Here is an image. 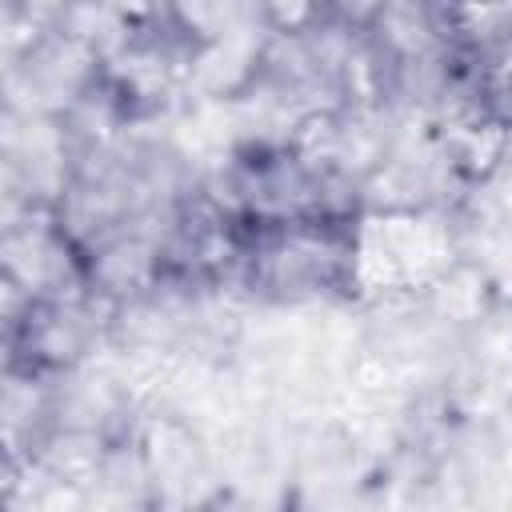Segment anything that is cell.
<instances>
[{"mask_svg":"<svg viewBox=\"0 0 512 512\" xmlns=\"http://www.w3.org/2000/svg\"><path fill=\"white\" fill-rule=\"evenodd\" d=\"M28 468H32V464H28L16 448H8V444L0 440V508H8V512H12V504L24 496Z\"/></svg>","mask_w":512,"mask_h":512,"instance_id":"obj_3","label":"cell"},{"mask_svg":"<svg viewBox=\"0 0 512 512\" xmlns=\"http://www.w3.org/2000/svg\"><path fill=\"white\" fill-rule=\"evenodd\" d=\"M0 268L12 272L32 300H52L84 288V260L60 232L52 204H32L0 228Z\"/></svg>","mask_w":512,"mask_h":512,"instance_id":"obj_1","label":"cell"},{"mask_svg":"<svg viewBox=\"0 0 512 512\" xmlns=\"http://www.w3.org/2000/svg\"><path fill=\"white\" fill-rule=\"evenodd\" d=\"M32 304H36L32 292H28L12 272L0 268V336H16V332L24 328Z\"/></svg>","mask_w":512,"mask_h":512,"instance_id":"obj_2","label":"cell"}]
</instances>
